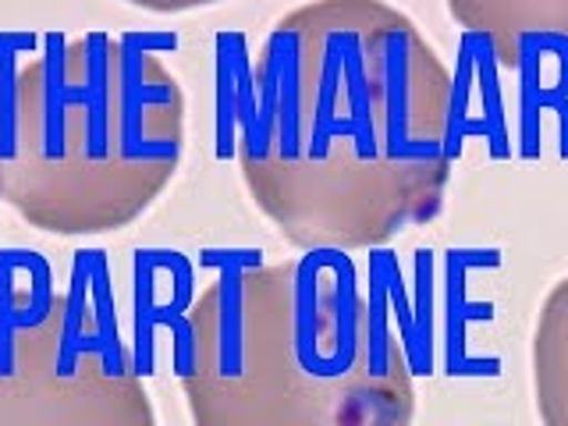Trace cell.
<instances>
[{
	"instance_id": "cell-7",
	"label": "cell",
	"mask_w": 568,
	"mask_h": 426,
	"mask_svg": "<svg viewBox=\"0 0 568 426\" xmlns=\"http://www.w3.org/2000/svg\"><path fill=\"white\" fill-rule=\"evenodd\" d=\"M124 4H135V8L153 11V14H178V11H195V8L221 4V0H124Z\"/></svg>"
},
{
	"instance_id": "cell-2",
	"label": "cell",
	"mask_w": 568,
	"mask_h": 426,
	"mask_svg": "<svg viewBox=\"0 0 568 426\" xmlns=\"http://www.w3.org/2000/svg\"><path fill=\"white\" fill-rule=\"evenodd\" d=\"M192 426H413V366L348 253L213 277L189 310Z\"/></svg>"
},
{
	"instance_id": "cell-4",
	"label": "cell",
	"mask_w": 568,
	"mask_h": 426,
	"mask_svg": "<svg viewBox=\"0 0 568 426\" xmlns=\"http://www.w3.org/2000/svg\"><path fill=\"white\" fill-rule=\"evenodd\" d=\"M0 426H160L132 352L79 284L0 281Z\"/></svg>"
},
{
	"instance_id": "cell-6",
	"label": "cell",
	"mask_w": 568,
	"mask_h": 426,
	"mask_svg": "<svg viewBox=\"0 0 568 426\" xmlns=\"http://www.w3.org/2000/svg\"><path fill=\"white\" fill-rule=\"evenodd\" d=\"M532 395L544 426H568V277L547 292L532 331Z\"/></svg>"
},
{
	"instance_id": "cell-1",
	"label": "cell",
	"mask_w": 568,
	"mask_h": 426,
	"mask_svg": "<svg viewBox=\"0 0 568 426\" xmlns=\"http://www.w3.org/2000/svg\"><path fill=\"white\" fill-rule=\"evenodd\" d=\"M458 89L405 11L310 0L266 32L242 124L245 189L302 253L381 248L440 217Z\"/></svg>"
},
{
	"instance_id": "cell-5",
	"label": "cell",
	"mask_w": 568,
	"mask_h": 426,
	"mask_svg": "<svg viewBox=\"0 0 568 426\" xmlns=\"http://www.w3.org/2000/svg\"><path fill=\"white\" fill-rule=\"evenodd\" d=\"M444 4L462 29L484 36L501 68H511L515 47L529 36L568 43V0H444Z\"/></svg>"
},
{
	"instance_id": "cell-3",
	"label": "cell",
	"mask_w": 568,
	"mask_h": 426,
	"mask_svg": "<svg viewBox=\"0 0 568 426\" xmlns=\"http://www.w3.org/2000/svg\"><path fill=\"white\" fill-rule=\"evenodd\" d=\"M182 156V82L142 32H50L0 100V200L47 235L135 224Z\"/></svg>"
}]
</instances>
